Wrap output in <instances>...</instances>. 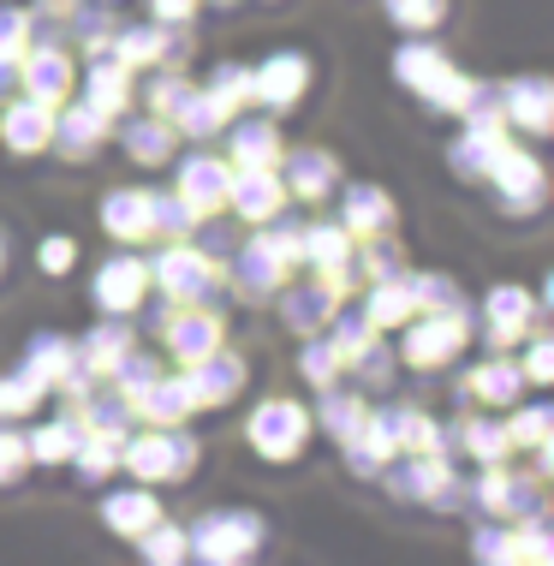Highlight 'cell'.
Segmentation results:
<instances>
[{"label": "cell", "mask_w": 554, "mask_h": 566, "mask_svg": "<svg viewBox=\"0 0 554 566\" xmlns=\"http://www.w3.org/2000/svg\"><path fill=\"white\" fill-rule=\"evenodd\" d=\"M263 518L251 507H221V513H203L191 531H185V555L209 560V566H227V560H251L263 548Z\"/></svg>", "instance_id": "obj_1"}, {"label": "cell", "mask_w": 554, "mask_h": 566, "mask_svg": "<svg viewBox=\"0 0 554 566\" xmlns=\"http://www.w3.org/2000/svg\"><path fill=\"white\" fill-rule=\"evenodd\" d=\"M394 78L418 90L429 108H441V114H466L471 78H466V72H453V60L441 54V49H429V42H406V49L394 54Z\"/></svg>", "instance_id": "obj_2"}, {"label": "cell", "mask_w": 554, "mask_h": 566, "mask_svg": "<svg viewBox=\"0 0 554 566\" xmlns=\"http://www.w3.org/2000/svg\"><path fill=\"white\" fill-rule=\"evenodd\" d=\"M119 465L144 483H179L197 465V436L174 430H149V436H119Z\"/></svg>", "instance_id": "obj_3"}, {"label": "cell", "mask_w": 554, "mask_h": 566, "mask_svg": "<svg viewBox=\"0 0 554 566\" xmlns=\"http://www.w3.org/2000/svg\"><path fill=\"white\" fill-rule=\"evenodd\" d=\"M149 281H161V293H174L185 304H209V311H215V293H221V263L203 256L197 244H185V239H167V251L149 263Z\"/></svg>", "instance_id": "obj_4"}, {"label": "cell", "mask_w": 554, "mask_h": 566, "mask_svg": "<svg viewBox=\"0 0 554 566\" xmlns=\"http://www.w3.org/2000/svg\"><path fill=\"white\" fill-rule=\"evenodd\" d=\"M466 340H471L466 311H424V316H411V323H406L399 358H406L411 370H436V364H448Z\"/></svg>", "instance_id": "obj_5"}, {"label": "cell", "mask_w": 554, "mask_h": 566, "mask_svg": "<svg viewBox=\"0 0 554 566\" xmlns=\"http://www.w3.org/2000/svg\"><path fill=\"white\" fill-rule=\"evenodd\" d=\"M304 441H311V406H299V400H263L251 411V448L263 453V459H299L304 453Z\"/></svg>", "instance_id": "obj_6"}, {"label": "cell", "mask_w": 554, "mask_h": 566, "mask_svg": "<svg viewBox=\"0 0 554 566\" xmlns=\"http://www.w3.org/2000/svg\"><path fill=\"white\" fill-rule=\"evenodd\" d=\"M483 179H495V191H501V209L506 216H536L543 209V191H548V179H543V161L531 156V149H513L506 144L495 167H489Z\"/></svg>", "instance_id": "obj_7"}, {"label": "cell", "mask_w": 554, "mask_h": 566, "mask_svg": "<svg viewBox=\"0 0 554 566\" xmlns=\"http://www.w3.org/2000/svg\"><path fill=\"white\" fill-rule=\"evenodd\" d=\"M388 489H394L399 501H429V507H441V513L459 507L448 453H406V465L388 471Z\"/></svg>", "instance_id": "obj_8"}, {"label": "cell", "mask_w": 554, "mask_h": 566, "mask_svg": "<svg viewBox=\"0 0 554 566\" xmlns=\"http://www.w3.org/2000/svg\"><path fill=\"white\" fill-rule=\"evenodd\" d=\"M90 293H96L102 316H126L149 293V263H144V256H132V244H126L119 256H107V263L96 269V286H90Z\"/></svg>", "instance_id": "obj_9"}, {"label": "cell", "mask_w": 554, "mask_h": 566, "mask_svg": "<svg viewBox=\"0 0 554 566\" xmlns=\"http://www.w3.org/2000/svg\"><path fill=\"white\" fill-rule=\"evenodd\" d=\"M227 203H233L239 221L263 227L269 216L286 209V179L274 174V167H233V179H227Z\"/></svg>", "instance_id": "obj_10"}, {"label": "cell", "mask_w": 554, "mask_h": 566, "mask_svg": "<svg viewBox=\"0 0 554 566\" xmlns=\"http://www.w3.org/2000/svg\"><path fill=\"white\" fill-rule=\"evenodd\" d=\"M227 179H233V161L203 156V149H197V156H179V167H174V186L197 216H215V209L227 203Z\"/></svg>", "instance_id": "obj_11"}, {"label": "cell", "mask_w": 554, "mask_h": 566, "mask_svg": "<svg viewBox=\"0 0 554 566\" xmlns=\"http://www.w3.org/2000/svg\"><path fill=\"white\" fill-rule=\"evenodd\" d=\"M304 84H311V60L304 54H269L263 66L251 72V102H263L269 114H286L292 102L304 96Z\"/></svg>", "instance_id": "obj_12"}, {"label": "cell", "mask_w": 554, "mask_h": 566, "mask_svg": "<svg viewBox=\"0 0 554 566\" xmlns=\"http://www.w3.org/2000/svg\"><path fill=\"white\" fill-rule=\"evenodd\" d=\"M185 388H191L197 406H227L244 388V358H239V352H227V346H215L197 364H185Z\"/></svg>", "instance_id": "obj_13"}, {"label": "cell", "mask_w": 554, "mask_h": 566, "mask_svg": "<svg viewBox=\"0 0 554 566\" xmlns=\"http://www.w3.org/2000/svg\"><path fill=\"white\" fill-rule=\"evenodd\" d=\"M0 144L12 156H36V149L54 144V108L36 96H7V114H0Z\"/></svg>", "instance_id": "obj_14"}, {"label": "cell", "mask_w": 554, "mask_h": 566, "mask_svg": "<svg viewBox=\"0 0 554 566\" xmlns=\"http://www.w3.org/2000/svg\"><path fill=\"white\" fill-rule=\"evenodd\" d=\"M72 54L66 49H24L19 54V90L36 102H49V108H60V102L72 96Z\"/></svg>", "instance_id": "obj_15"}, {"label": "cell", "mask_w": 554, "mask_h": 566, "mask_svg": "<svg viewBox=\"0 0 554 566\" xmlns=\"http://www.w3.org/2000/svg\"><path fill=\"white\" fill-rule=\"evenodd\" d=\"M161 340L174 346L179 364H197L203 352L221 346V311H209V304H179V311L161 323Z\"/></svg>", "instance_id": "obj_16"}, {"label": "cell", "mask_w": 554, "mask_h": 566, "mask_svg": "<svg viewBox=\"0 0 554 566\" xmlns=\"http://www.w3.org/2000/svg\"><path fill=\"white\" fill-rule=\"evenodd\" d=\"M102 227H107V239H119V244L156 239V191H107Z\"/></svg>", "instance_id": "obj_17"}, {"label": "cell", "mask_w": 554, "mask_h": 566, "mask_svg": "<svg viewBox=\"0 0 554 566\" xmlns=\"http://www.w3.org/2000/svg\"><path fill=\"white\" fill-rule=\"evenodd\" d=\"M114 132V119L96 114L90 102H79V108H54V144L66 161H90L102 149V137Z\"/></svg>", "instance_id": "obj_18"}, {"label": "cell", "mask_w": 554, "mask_h": 566, "mask_svg": "<svg viewBox=\"0 0 554 566\" xmlns=\"http://www.w3.org/2000/svg\"><path fill=\"white\" fill-rule=\"evenodd\" d=\"M233 286L244 298L263 304V298H274L286 286V263L269 251L263 239H251V244H239V251H233Z\"/></svg>", "instance_id": "obj_19"}, {"label": "cell", "mask_w": 554, "mask_h": 566, "mask_svg": "<svg viewBox=\"0 0 554 566\" xmlns=\"http://www.w3.org/2000/svg\"><path fill=\"white\" fill-rule=\"evenodd\" d=\"M286 161V197H299V203H322L334 186H341V167H334L328 149H281Z\"/></svg>", "instance_id": "obj_20"}, {"label": "cell", "mask_w": 554, "mask_h": 566, "mask_svg": "<svg viewBox=\"0 0 554 566\" xmlns=\"http://www.w3.org/2000/svg\"><path fill=\"white\" fill-rule=\"evenodd\" d=\"M119 144H126V156H132V161L156 167V161H174V144H179V132H174V119L132 114V119H119Z\"/></svg>", "instance_id": "obj_21"}, {"label": "cell", "mask_w": 554, "mask_h": 566, "mask_svg": "<svg viewBox=\"0 0 554 566\" xmlns=\"http://www.w3.org/2000/svg\"><path fill=\"white\" fill-rule=\"evenodd\" d=\"M519 394H525V370H519L506 352H495V358H483L477 370L466 376V400H483V406H513Z\"/></svg>", "instance_id": "obj_22"}, {"label": "cell", "mask_w": 554, "mask_h": 566, "mask_svg": "<svg viewBox=\"0 0 554 566\" xmlns=\"http://www.w3.org/2000/svg\"><path fill=\"white\" fill-rule=\"evenodd\" d=\"M548 108H554L548 78H513V84L501 90V119L525 126L531 137H543V132H548Z\"/></svg>", "instance_id": "obj_23"}, {"label": "cell", "mask_w": 554, "mask_h": 566, "mask_svg": "<svg viewBox=\"0 0 554 566\" xmlns=\"http://www.w3.org/2000/svg\"><path fill=\"white\" fill-rule=\"evenodd\" d=\"M364 316L376 328H399L418 316V293H411V274H381V281H369V298H364Z\"/></svg>", "instance_id": "obj_24"}, {"label": "cell", "mask_w": 554, "mask_h": 566, "mask_svg": "<svg viewBox=\"0 0 554 566\" xmlns=\"http://www.w3.org/2000/svg\"><path fill=\"white\" fill-rule=\"evenodd\" d=\"M501 149H506V119H466V137L453 144V167L471 179H483Z\"/></svg>", "instance_id": "obj_25"}, {"label": "cell", "mask_w": 554, "mask_h": 566, "mask_svg": "<svg viewBox=\"0 0 554 566\" xmlns=\"http://www.w3.org/2000/svg\"><path fill=\"white\" fill-rule=\"evenodd\" d=\"M132 406H137V418H144V423H156V430H174V423H185V418L197 411L191 388H185V376H174V381L156 376V381H149V388L132 400Z\"/></svg>", "instance_id": "obj_26"}, {"label": "cell", "mask_w": 554, "mask_h": 566, "mask_svg": "<svg viewBox=\"0 0 554 566\" xmlns=\"http://www.w3.org/2000/svg\"><path fill=\"white\" fill-rule=\"evenodd\" d=\"M84 102L96 114L114 119L132 102V66H119L114 54H96V60H90V72H84Z\"/></svg>", "instance_id": "obj_27"}, {"label": "cell", "mask_w": 554, "mask_h": 566, "mask_svg": "<svg viewBox=\"0 0 554 566\" xmlns=\"http://www.w3.org/2000/svg\"><path fill=\"white\" fill-rule=\"evenodd\" d=\"M531 311L536 298L519 293V286H495L489 293V346H519L531 334Z\"/></svg>", "instance_id": "obj_28"}, {"label": "cell", "mask_w": 554, "mask_h": 566, "mask_svg": "<svg viewBox=\"0 0 554 566\" xmlns=\"http://www.w3.org/2000/svg\"><path fill=\"white\" fill-rule=\"evenodd\" d=\"M227 161L233 167H281V132H274V119L269 114L239 119L233 144H227Z\"/></svg>", "instance_id": "obj_29"}, {"label": "cell", "mask_w": 554, "mask_h": 566, "mask_svg": "<svg viewBox=\"0 0 554 566\" xmlns=\"http://www.w3.org/2000/svg\"><path fill=\"white\" fill-rule=\"evenodd\" d=\"M102 518H107V531H119V537L137 543L161 518V501L149 495V489H114V495L102 501Z\"/></svg>", "instance_id": "obj_30"}, {"label": "cell", "mask_w": 554, "mask_h": 566, "mask_svg": "<svg viewBox=\"0 0 554 566\" xmlns=\"http://www.w3.org/2000/svg\"><path fill=\"white\" fill-rule=\"evenodd\" d=\"M126 346H132V323H126V316H107V323H96L79 346H72V358H79L90 376H107V370L119 364V352H126Z\"/></svg>", "instance_id": "obj_31"}, {"label": "cell", "mask_w": 554, "mask_h": 566, "mask_svg": "<svg viewBox=\"0 0 554 566\" xmlns=\"http://www.w3.org/2000/svg\"><path fill=\"white\" fill-rule=\"evenodd\" d=\"M341 227L352 239H376V233H394V203L381 186H352L346 191V216Z\"/></svg>", "instance_id": "obj_32"}, {"label": "cell", "mask_w": 554, "mask_h": 566, "mask_svg": "<svg viewBox=\"0 0 554 566\" xmlns=\"http://www.w3.org/2000/svg\"><path fill=\"white\" fill-rule=\"evenodd\" d=\"M72 370V340H60V334H36V340H30V352H24V381L30 388L42 394V400H49L54 394V381Z\"/></svg>", "instance_id": "obj_33"}, {"label": "cell", "mask_w": 554, "mask_h": 566, "mask_svg": "<svg viewBox=\"0 0 554 566\" xmlns=\"http://www.w3.org/2000/svg\"><path fill=\"white\" fill-rule=\"evenodd\" d=\"M322 400H316V430L322 436H334V441H352L358 436V423H364V394H346L341 381H334V388H316Z\"/></svg>", "instance_id": "obj_34"}, {"label": "cell", "mask_w": 554, "mask_h": 566, "mask_svg": "<svg viewBox=\"0 0 554 566\" xmlns=\"http://www.w3.org/2000/svg\"><path fill=\"white\" fill-rule=\"evenodd\" d=\"M274 298H281V316H286L299 334H316V328L334 316V304H341L322 281H316V286H292V293H274Z\"/></svg>", "instance_id": "obj_35"}, {"label": "cell", "mask_w": 554, "mask_h": 566, "mask_svg": "<svg viewBox=\"0 0 554 566\" xmlns=\"http://www.w3.org/2000/svg\"><path fill=\"white\" fill-rule=\"evenodd\" d=\"M79 436H84L79 411H66L60 423H42V430H30V436H24L30 465H66V459H72V441H79Z\"/></svg>", "instance_id": "obj_36"}, {"label": "cell", "mask_w": 554, "mask_h": 566, "mask_svg": "<svg viewBox=\"0 0 554 566\" xmlns=\"http://www.w3.org/2000/svg\"><path fill=\"white\" fill-rule=\"evenodd\" d=\"M79 423H84V430H102V436H126L137 423V406L119 388L114 394H90V400L79 406Z\"/></svg>", "instance_id": "obj_37"}, {"label": "cell", "mask_w": 554, "mask_h": 566, "mask_svg": "<svg viewBox=\"0 0 554 566\" xmlns=\"http://www.w3.org/2000/svg\"><path fill=\"white\" fill-rule=\"evenodd\" d=\"M161 36H167V24H119L114 36V60L119 66H161Z\"/></svg>", "instance_id": "obj_38"}, {"label": "cell", "mask_w": 554, "mask_h": 566, "mask_svg": "<svg viewBox=\"0 0 554 566\" xmlns=\"http://www.w3.org/2000/svg\"><path fill=\"white\" fill-rule=\"evenodd\" d=\"M453 441H459L466 453H477L483 465H501V459L513 453V441H506V430H501L495 418H471V423L459 418V423H453Z\"/></svg>", "instance_id": "obj_39"}, {"label": "cell", "mask_w": 554, "mask_h": 566, "mask_svg": "<svg viewBox=\"0 0 554 566\" xmlns=\"http://www.w3.org/2000/svg\"><path fill=\"white\" fill-rule=\"evenodd\" d=\"M72 465H79L84 483H102L107 471L119 465V436H102V430H84L72 441Z\"/></svg>", "instance_id": "obj_40"}, {"label": "cell", "mask_w": 554, "mask_h": 566, "mask_svg": "<svg viewBox=\"0 0 554 566\" xmlns=\"http://www.w3.org/2000/svg\"><path fill=\"white\" fill-rule=\"evenodd\" d=\"M352 244H358V239H352V233H346L341 221H322V227H304V263H311V269L346 263V256H352Z\"/></svg>", "instance_id": "obj_41"}, {"label": "cell", "mask_w": 554, "mask_h": 566, "mask_svg": "<svg viewBox=\"0 0 554 566\" xmlns=\"http://www.w3.org/2000/svg\"><path fill=\"white\" fill-rule=\"evenodd\" d=\"M341 370H346V358L334 352V340H328V334H304L299 376H304V381H316V388H334V381H341Z\"/></svg>", "instance_id": "obj_42"}, {"label": "cell", "mask_w": 554, "mask_h": 566, "mask_svg": "<svg viewBox=\"0 0 554 566\" xmlns=\"http://www.w3.org/2000/svg\"><path fill=\"white\" fill-rule=\"evenodd\" d=\"M227 119H233V114H227L221 102L209 96V90H191V102H185V108H179L174 132H185V137H215V132L227 126Z\"/></svg>", "instance_id": "obj_43"}, {"label": "cell", "mask_w": 554, "mask_h": 566, "mask_svg": "<svg viewBox=\"0 0 554 566\" xmlns=\"http://www.w3.org/2000/svg\"><path fill=\"white\" fill-rule=\"evenodd\" d=\"M519 406V400H513ZM548 423H554V411L536 400V406H519L513 418H501V430H506V441H513V448H543L548 441Z\"/></svg>", "instance_id": "obj_44"}, {"label": "cell", "mask_w": 554, "mask_h": 566, "mask_svg": "<svg viewBox=\"0 0 554 566\" xmlns=\"http://www.w3.org/2000/svg\"><path fill=\"white\" fill-rule=\"evenodd\" d=\"M107 376H114V388L126 394V400H137V394H144L149 381L161 376V364L149 358V352H137V346H126V352H119V364H114V370H107Z\"/></svg>", "instance_id": "obj_45"}, {"label": "cell", "mask_w": 554, "mask_h": 566, "mask_svg": "<svg viewBox=\"0 0 554 566\" xmlns=\"http://www.w3.org/2000/svg\"><path fill=\"white\" fill-rule=\"evenodd\" d=\"M191 90L197 84H185V78H174V66H161L156 84H149V114H156V119H179V108L191 102Z\"/></svg>", "instance_id": "obj_46"}, {"label": "cell", "mask_w": 554, "mask_h": 566, "mask_svg": "<svg viewBox=\"0 0 554 566\" xmlns=\"http://www.w3.org/2000/svg\"><path fill=\"white\" fill-rule=\"evenodd\" d=\"M137 555H144V560H156V566H174V560H185V531H179V525H161V518H156V525H149L144 537H137Z\"/></svg>", "instance_id": "obj_47"}, {"label": "cell", "mask_w": 554, "mask_h": 566, "mask_svg": "<svg viewBox=\"0 0 554 566\" xmlns=\"http://www.w3.org/2000/svg\"><path fill=\"white\" fill-rule=\"evenodd\" d=\"M197 221H203V216H197V209L185 203L179 191H174V197H156V233H161V239H191Z\"/></svg>", "instance_id": "obj_48"}, {"label": "cell", "mask_w": 554, "mask_h": 566, "mask_svg": "<svg viewBox=\"0 0 554 566\" xmlns=\"http://www.w3.org/2000/svg\"><path fill=\"white\" fill-rule=\"evenodd\" d=\"M209 96L221 102L227 114H239L244 102H251V72H244V66H215L209 72Z\"/></svg>", "instance_id": "obj_49"}, {"label": "cell", "mask_w": 554, "mask_h": 566, "mask_svg": "<svg viewBox=\"0 0 554 566\" xmlns=\"http://www.w3.org/2000/svg\"><path fill=\"white\" fill-rule=\"evenodd\" d=\"M411 293H418V311H466L448 274H411Z\"/></svg>", "instance_id": "obj_50"}, {"label": "cell", "mask_w": 554, "mask_h": 566, "mask_svg": "<svg viewBox=\"0 0 554 566\" xmlns=\"http://www.w3.org/2000/svg\"><path fill=\"white\" fill-rule=\"evenodd\" d=\"M441 12H448V0H388V19L399 24V30H436L441 24Z\"/></svg>", "instance_id": "obj_51"}, {"label": "cell", "mask_w": 554, "mask_h": 566, "mask_svg": "<svg viewBox=\"0 0 554 566\" xmlns=\"http://www.w3.org/2000/svg\"><path fill=\"white\" fill-rule=\"evenodd\" d=\"M471 555H477V560H519V531H513V518H506V525L477 531Z\"/></svg>", "instance_id": "obj_52"}, {"label": "cell", "mask_w": 554, "mask_h": 566, "mask_svg": "<svg viewBox=\"0 0 554 566\" xmlns=\"http://www.w3.org/2000/svg\"><path fill=\"white\" fill-rule=\"evenodd\" d=\"M24 465H30L24 436H19V430H7V418H0V489L19 483V478H24Z\"/></svg>", "instance_id": "obj_53"}, {"label": "cell", "mask_w": 554, "mask_h": 566, "mask_svg": "<svg viewBox=\"0 0 554 566\" xmlns=\"http://www.w3.org/2000/svg\"><path fill=\"white\" fill-rule=\"evenodd\" d=\"M36 400H42V394L30 388L24 376H0V418H24Z\"/></svg>", "instance_id": "obj_54"}, {"label": "cell", "mask_w": 554, "mask_h": 566, "mask_svg": "<svg viewBox=\"0 0 554 566\" xmlns=\"http://www.w3.org/2000/svg\"><path fill=\"white\" fill-rule=\"evenodd\" d=\"M36 263L49 274H66L72 263H79V244H72L66 233H49V239H42V251H36Z\"/></svg>", "instance_id": "obj_55"}, {"label": "cell", "mask_w": 554, "mask_h": 566, "mask_svg": "<svg viewBox=\"0 0 554 566\" xmlns=\"http://www.w3.org/2000/svg\"><path fill=\"white\" fill-rule=\"evenodd\" d=\"M525 346H531V352H525V381H536V388H543V381L554 376V340H548V334H531Z\"/></svg>", "instance_id": "obj_56"}, {"label": "cell", "mask_w": 554, "mask_h": 566, "mask_svg": "<svg viewBox=\"0 0 554 566\" xmlns=\"http://www.w3.org/2000/svg\"><path fill=\"white\" fill-rule=\"evenodd\" d=\"M24 19L30 12H19V7H0V54H24Z\"/></svg>", "instance_id": "obj_57"}, {"label": "cell", "mask_w": 554, "mask_h": 566, "mask_svg": "<svg viewBox=\"0 0 554 566\" xmlns=\"http://www.w3.org/2000/svg\"><path fill=\"white\" fill-rule=\"evenodd\" d=\"M149 12H156V24H191L197 0H149Z\"/></svg>", "instance_id": "obj_58"}, {"label": "cell", "mask_w": 554, "mask_h": 566, "mask_svg": "<svg viewBox=\"0 0 554 566\" xmlns=\"http://www.w3.org/2000/svg\"><path fill=\"white\" fill-rule=\"evenodd\" d=\"M19 96V54H0V102Z\"/></svg>", "instance_id": "obj_59"}, {"label": "cell", "mask_w": 554, "mask_h": 566, "mask_svg": "<svg viewBox=\"0 0 554 566\" xmlns=\"http://www.w3.org/2000/svg\"><path fill=\"white\" fill-rule=\"evenodd\" d=\"M0 263H7V239H0Z\"/></svg>", "instance_id": "obj_60"}, {"label": "cell", "mask_w": 554, "mask_h": 566, "mask_svg": "<svg viewBox=\"0 0 554 566\" xmlns=\"http://www.w3.org/2000/svg\"><path fill=\"white\" fill-rule=\"evenodd\" d=\"M102 7H107V0H102Z\"/></svg>", "instance_id": "obj_61"}]
</instances>
